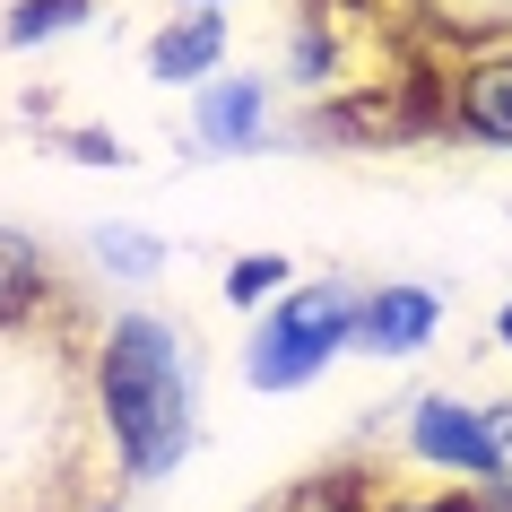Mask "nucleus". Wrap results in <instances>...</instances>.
I'll return each instance as SVG.
<instances>
[{"label":"nucleus","instance_id":"f257e3e1","mask_svg":"<svg viewBox=\"0 0 512 512\" xmlns=\"http://www.w3.org/2000/svg\"><path fill=\"white\" fill-rule=\"evenodd\" d=\"M96 400H105L113 452L131 478H165L191 443V348L165 313H122L96 356Z\"/></svg>","mask_w":512,"mask_h":512},{"label":"nucleus","instance_id":"f03ea898","mask_svg":"<svg viewBox=\"0 0 512 512\" xmlns=\"http://www.w3.org/2000/svg\"><path fill=\"white\" fill-rule=\"evenodd\" d=\"M339 348H356V304L339 287H296V296H278V313L252 330V391H296L313 382Z\"/></svg>","mask_w":512,"mask_h":512},{"label":"nucleus","instance_id":"7ed1b4c3","mask_svg":"<svg viewBox=\"0 0 512 512\" xmlns=\"http://www.w3.org/2000/svg\"><path fill=\"white\" fill-rule=\"evenodd\" d=\"M408 452L426 460V469H443V478H495L486 417H469V408L443 400V391H426V400H417V417H408Z\"/></svg>","mask_w":512,"mask_h":512},{"label":"nucleus","instance_id":"20e7f679","mask_svg":"<svg viewBox=\"0 0 512 512\" xmlns=\"http://www.w3.org/2000/svg\"><path fill=\"white\" fill-rule=\"evenodd\" d=\"M434 322H443V304L426 296V287H382V296L356 304V348L374 356H417L434 339Z\"/></svg>","mask_w":512,"mask_h":512},{"label":"nucleus","instance_id":"39448f33","mask_svg":"<svg viewBox=\"0 0 512 512\" xmlns=\"http://www.w3.org/2000/svg\"><path fill=\"white\" fill-rule=\"evenodd\" d=\"M443 113H452L460 131H478V139H495V148H512V53L469 61V70L443 87Z\"/></svg>","mask_w":512,"mask_h":512},{"label":"nucleus","instance_id":"423d86ee","mask_svg":"<svg viewBox=\"0 0 512 512\" xmlns=\"http://www.w3.org/2000/svg\"><path fill=\"white\" fill-rule=\"evenodd\" d=\"M217 53H226V18H183V27H165L157 44H148V70L157 79H209L217 70Z\"/></svg>","mask_w":512,"mask_h":512},{"label":"nucleus","instance_id":"0eeeda50","mask_svg":"<svg viewBox=\"0 0 512 512\" xmlns=\"http://www.w3.org/2000/svg\"><path fill=\"white\" fill-rule=\"evenodd\" d=\"M252 131H261V87L252 79H217L209 96H200V139H209V148H243Z\"/></svg>","mask_w":512,"mask_h":512},{"label":"nucleus","instance_id":"6e6552de","mask_svg":"<svg viewBox=\"0 0 512 512\" xmlns=\"http://www.w3.org/2000/svg\"><path fill=\"white\" fill-rule=\"evenodd\" d=\"M35 296H44V252L0 226V322H27Z\"/></svg>","mask_w":512,"mask_h":512},{"label":"nucleus","instance_id":"1a4fd4ad","mask_svg":"<svg viewBox=\"0 0 512 512\" xmlns=\"http://www.w3.org/2000/svg\"><path fill=\"white\" fill-rule=\"evenodd\" d=\"M70 27H87V0H18L9 18H0V44H44V35H70Z\"/></svg>","mask_w":512,"mask_h":512},{"label":"nucleus","instance_id":"9d476101","mask_svg":"<svg viewBox=\"0 0 512 512\" xmlns=\"http://www.w3.org/2000/svg\"><path fill=\"white\" fill-rule=\"evenodd\" d=\"M287 287V261L278 252H261V261H235L226 270V304H261V296H278Z\"/></svg>","mask_w":512,"mask_h":512},{"label":"nucleus","instance_id":"9b49d317","mask_svg":"<svg viewBox=\"0 0 512 512\" xmlns=\"http://www.w3.org/2000/svg\"><path fill=\"white\" fill-rule=\"evenodd\" d=\"M96 243H105V261H113V270H131V278H148V270H157V243H148V235H131V226H105Z\"/></svg>","mask_w":512,"mask_h":512},{"label":"nucleus","instance_id":"f8f14e48","mask_svg":"<svg viewBox=\"0 0 512 512\" xmlns=\"http://www.w3.org/2000/svg\"><path fill=\"white\" fill-rule=\"evenodd\" d=\"M382 512H486L469 495H382Z\"/></svg>","mask_w":512,"mask_h":512},{"label":"nucleus","instance_id":"ddd939ff","mask_svg":"<svg viewBox=\"0 0 512 512\" xmlns=\"http://www.w3.org/2000/svg\"><path fill=\"white\" fill-rule=\"evenodd\" d=\"M486 443H495V478H512V408H486Z\"/></svg>","mask_w":512,"mask_h":512},{"label":"nucleus","instance_id":"4468645a","mask_svg":"<svg viewBox=\"0 0 512 512\" xmlns=\"http://www.w3.org/2000/svg\"><path fill=\"white\" fill-rule=\"evenodd\" d=\"M495 330H504V348H512V304H504V322H495Z\"/></svg>","mask_w":512,"mask_h":512}]
</instances>
